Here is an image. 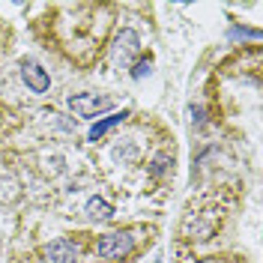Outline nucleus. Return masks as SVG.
Listing matches in <instances>:
<instances>
[{"label":"nucleus","mask_w":263,"mask_h":263,"mask_svg":"<svg viewBox=\"0 0 263 263\" xmlns=\"http://www.w3.org/2000/svg\"><path fill=\"white\" fill-rule=\"evenodd\" d=\"M138 51H141V36L132 27H123V30L117 33L114 45H111V63H114V69H120V72L129 69Z\"/></svg>","instance_id":"obj_1"},{"label":"nucleus","mask_w":263,"mask_h":263,"mask_svg":"<svg viewBox=\"0 0 263 263\" xmlns=\"http://www.w3.org/2000/svg\"><path fill=\"white\" fill-rule=\"evenodd\" d=\"M132 248H135V236L129 230H114V233H105L96 242V254L108 257V260H117V257H126Z\"/></svg>","instance_id":"obj_2"},{"label":"nucleus","mask_w":263,"mask_h":263,"mask_svg":"<svg viewBox=\"0 0 263 263\" xmlns=\"http://www.w3.org/2000/svg\"><path fill=\"white\" fill-rule=\"evenodd\" d=\"M69 108L84 120H93V117H99L102 111L111 108V99L99 96V93H75V96H69Z\"/></svg>","instance_id":"obj_3"},{"label":"nucleus","mask_w":263,"mask_h":263,"mask_svg":"<svg viewBox=\"0 0 263 263\" xmlns=\"http://www.w3.org/2000/svg\"><path fill=\"white\" fill-rule=\"evenodd\" d=\"M42 260L45 263H75L78 260V246L69 239H54L42 248Z\"/></svg>","instance_id":"obj_4"},{"label":"nucleus","mask_w":263,"mask_h":263,"mask_svg":"<svg viewBox=\"0 0 263 263\" xmlns=\"http://www.w3.org/2000/svg\"><path fill=\"white\" fill-rule=\"evenodd\" d=\"M21 78H24V84L30 87L33 93H45L51 87L48 72L36 63V60H24V63H21Z\"/></svg>","instance_id":"obj_5"},{"label":"nucleus","mask_w":263,"mask_h":263,"mask_svg":"<svg viewBox=\"0 0 263 263\" xmlns=\"http://www.w3.org/2000/svg\"><path fill=\"white\" fill-rule=\"evenodd\" d=\"M126 117H129V111H117V114L102 117L99 123H93V129H90V141H99L102 135H108V132L114 129V126H120V123H123Z\"/></svg>","instance_id":"obj_6"},{"label":"nucleus","mask_w":263,"mask_h":263,"mask_svg":"<svg viewBox=\"0 0 263 263\" xmlns=\"http://www.w3.org/2000/svg\"><path fill=\"white\" fill-rule=\"evenodd\" d=\"M87 215L93 221H111L114 218V206L105 200V197H90L87 200Z\"/></svg>","instance_id":"obj_7"},{"label":"nucleus","mask_w":263,"mask_h":263,"mask_svg":"<svg viewBox=\"0 0 263 263\" xmlns=\"http://www.w3.org/2000/svg\"><path fill=\"white\" fill-rule=\"evenodd\" d=\"M149 60H138L135 63V69H132V78H144V75H149Z\"/></svg>","instance_id":"obj_8"},{"label":"nucleus","mask_w":263,"mask_h":263,"mask_svg":"<svg viewBox=\"0 0 263 263\" xmlns=\"http://www.w3.org/2000/svg\"><path fill=\"white\" fill-rule=\"evenodd\" d=\"M164 167H167V159H164V156H162V159H156V164H153V174L159 177V174H162Z\"/></svg>","instance_id":"obj_9"}]
</instances>
